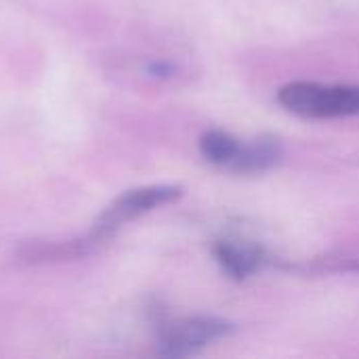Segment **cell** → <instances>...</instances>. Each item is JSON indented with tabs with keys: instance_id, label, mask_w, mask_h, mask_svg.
Segmentation results:
<instances>
[{
	"instance_id": "7a4b0ae2",
	"label": "cell",
	"mask_w": 359,
	"mask_h": 359,
	"mask_svg": "<svg viewBox=\"0 0 359 359\" xmlns=\"http://www.w3.org/2000/svg\"><path fill=\"white\" fill-rule=\"evenodd\" d=\"M233 332V322L212 316H194L164 322L158 330V353L164 358H189L215 341L231 337Z\"/></svg>"
},
{
	"instance_id": "6da1fadb",
	"label": "cell",
	"mask_w": 359,
	"mask_h": 359,
	"mask_svg": "<svg viewBox=\"0 0 359 359\" xmlns=\"http://www.w3.org/2000/svg\"><path fill=\"white\" fill-rule=\"evenodd\" d=\"M278 103L301 118L332 120L359 116V84H322L297 80L278 90Z\"/></svg>"
},
{
	"instance_id": "5b68a950",
	"label": "cell",
	"mask_w": 359,
	"mask_h": 359,
	"mask_svg": "<svg viewBox=\"0 0 359 359\" xmlns=\"http://www.w3.org/2000/svg\"><path fill=\"white\" fill-rule=\"evenodd\" d=\"M282 154H284V149H282V143L278 137L261 135L248 143H242L240 154L229 170L242 172V175L265 172L282 160Z\"/></svg>"
},
{
	"instance_id": "8992f818",
	"label": "cell",
	"mask_w": 359,
	"mask_h": 359,
	"mask_svg": "<svg viewBox=\"0 0 359 359\" xmlns=\"http://www.w3.org/2000/svg\"><path fill=\"white\" fill-rule=\"evenodd\" d=\"M240 147H242V141L221 128H210L200 137V154L210 164L227 168V170L236 162Z\"/></svg>"
},
{
	"instance_id": "3957f363",
	"label": "cell",
	"mask_w": 359,
	"mask_h": 359,
	"mask_svg": "<svg viewBox=\"0 0 359 359\" xmlns=\"http://www.w3.org/2000/svg\"><path fill=\"white\" fill-rule=\"evenodd\" d=\"M183 189L179 185H149L130 189L124 196H120L109 208H105L93 223L88 240L93 246L107 242L126 221L137 219L158 206L170 204L179 200Z\"/></svg>"
},
{
	"instance_id": "277c9868",
	"label": "cell",
	"mask_w": 359,
	"mask_h": 359,
	"mask_svg": "<svg viewBox=\"0 0 359 359\" xmlns=\"http://www.w3.org/2000/svg\"><path fill=\"white\" fill-rule=\"evenodd\" d=\"M212 255H215V261L221 265V269L231 280H238V282L259 273L265 265L271 263L267 250L261 244L233 240V238L217 240L212 246Z\"/></svg>"
}]
</instances>
